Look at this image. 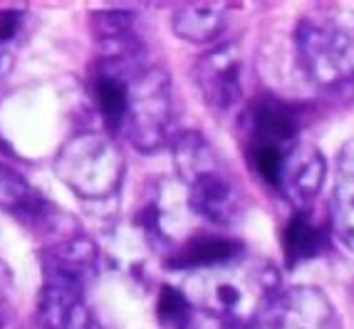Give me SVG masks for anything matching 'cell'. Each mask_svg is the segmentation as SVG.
I'll return each instance as SVG.
<instances>
[{
    "mask_svg": "<svg viewBox=\"0 0 354 329\" xmlns=\"http://www.w3.org/2000/svg\"><path fill=\"white\" fill-rule=\"evenodd\" d=\"M278 294V272L268 263H236L201 270L189 300L211 322L228 329H253L270 300Z\"/></svg>",
    "mask_w": 354,
    "mask_h": 329,
    "instance_id": "1",
    "label": "cell"
},
{
    "mask_svg": "<svg viewBox=\"0 0 354 329\" xmlns=\"http://www.w3.org/2000/svg\"><path fill=\"white\" fill-rule=\"evenodd\" d=\"M174 164L196 216L216 225H230L243 216L245 196L206 136L198 131L178 134L174 139Z\"/></svg>",
    "mask_w": 354,
    "mask_h": 329,
    "instance_id": "2",
    "label": "cell"
},
{
    "mask_svg": "<svg viewBox=\"0 0 354 329\" xmlns=\"http://www.w3.org/2000/svg\"><path fill=\"white\" fill-rule=\"evenodd\" d=\"M97 263L100 250L82 235L53 243L42 253V285L35 307V319L42 329L75 327L87 285L97 275Z\"/></svg>",
    "mask_w": 354,
    "mask_h": 329,
    "instance_id": "3",
    "label": "cell"
},
{
    "mask_svg": "<svg viewBox=\"0 0 354 329\" xmlns=\"http://www.w3.org/2000/svg\"><path fill=\"white\" fill-rule=\"evenodd\" d=\"M295 47L305 75L319 87L354 82V10L317 8L297 23Z\"/></svg>",
    "mask_w": 354,
    "mask_h": 329,
    "instance_id": "4",
    "label": "cell"
},
{
    "mask_svg": "<svg viewBox=\"0 0 354 329\" xmlns=\"http://www.w3.org/2000/svg\"><path fill=\"white\" fill-rule=\"evenodd\" d=\"M124 153L117 141L100 131H80L57 149L55 173L77 198H114L124 181Z\"/></svg>",
    "mask_w": 354,
    "mask_h": 329,
    "instance_id": "5",
    "label": "cell"
},
{
    "mask_svg": "<svg viewBox=\"0 0 354 329\" xmlns=\"http://www.w3.org/2000/svg\"><path fill=\"white\" fill-rule=\"evenodd\" d=\"M174 84L159 65H139L129 75V104H127L124 134L139 151L153 153L174 144Z\"/></svg>",
    "mask_w": 354,
    "mask_h": 329,
    "instance_id": "6",
    "label": "cell"
},
{
    "mask_svg": "<svg viewBox=\"0 0 354 329\" xmlns=\"http://www.w3.org/2000/svg\"><path fill=\"white\" fill-rule=\"evenodd\" d=\"M300 114L275 94H260L248 106V164L270 186H280L285 159L297 147Z\"/></svg>",
    "mask_w": 354,
    "mask_h": 329,
    "instance_id": "7",
    "label": "cell"
},
{
    "mask_svg": "<svg viewBox=\"0 0 354 329\" xmlns=\"http://www.w3.org/2000/svg\"><path fill=\"white\" fill-rule=\"evenodd\" d=\"M253 329H342L327 294L310 285L278 292L263 310Z\"/></svg>",
    "mask_w": 354,
    "mask_h": 329,
    "instance_id": "8",
    "label": "cell"
},
{
    "mask_svg": "<svg viewBox=\"0 0 354 329\" xmlns=\"http://www.w3.org/2000/svg\"><path fill=\"white\" fill-rule=\"evenodd\" d=\"M198 92L213 109H230L243 97V57L236 45H216L196 59Z\"/></svg>",
    "mask_w": 354,
    "mask_h": 329,
    "instance_id": "9",
    "label": "cell"
},
{
    "mask_svg": "<svg viewBox=\"0 0 354 329\" xmlns=\"http://www.w3.org/2000/svg\"><path fill=\"white\" fill-rule=\"evenodd\" d=\"M325 176L327 161L322 151L313 144H297L285 159L278 191L295 206V211H305L322 191Z\"/></svg>",
    "mask_w": 354,
    "mask_h": 329,
    "instance_id": "10",
    "label": "cell"
},
{
    "mask_svg": "<svg viewBox=\"0 0 354 329\" xmlns=\"http://www.w3.org/2000/svg\"><path fill=\"white\" fill-rule=\"evenodd\" d=\"M0 211L28 228H50L57 208L20 171L0 164Z\"/></svg>",
    "mask_w": 354,
    "mask_h": 329,
    "instance_id": "11",
    "label": "cell"
},
{
    "mask_svg": "<svg viewBox=\"0 0 354 329\" xmlns=\"http://www.w3.org/2000/svg\"><path fill=\"white\" fill-rule=\"evenodd\" d=\"M245 247L243 243L223 235H196L189 238L171 255L169 265L176 270H213V267H223V265L236 263L243 258Z\"/></svg>",
    "mask_w": 354,
    "mask_h": 329,
    "instance_id": "12",
    "label": "cell"
},
{
    "mask_svg": "<svg viewBox=\"0 0 354 329\" xmlns=\"http://www.w3.org/2000/svg\"><path fill=\"white\" fill-rule=\"evenodd\" d=\"M332 223L337 235L354 253V141H347L337 159L335 196H332Z\"/></svg>",
    "mask_w": 354,
    "mask_h": 329,
    "instance_id": "13",
    "label": "cell"
},
{
    "mask_svg": "<svg viewBox=\"0 0 354 329\" xmlns=\"http://www.w3.org/2000/svg\"><path fill=\"white\" fill-rule=\"evenodd\" d=\"M327 245V225L322 220L313 216L310 208L305 211H295V216L290 218L288 225H285V258L288 265H300L307 260L317 258Z\"/></svg>",
    "mask_w": 354,
    "mask_h": 329,
    "instance_id": "14",
    "label": "cell"
},
{
    "mask_svg": "<svg viewBox=\"0 0 354 329\" xmlns=\"http://www.w3.org/2000/svg\"><path fill=\"white\" fill-rule=\"evenodd\" d=\"M228 18L221 6H208V3H194V6H183L174 12L171 28L181 40L196 42H213L223 35Z\"/></svg>",
    "mask_w": 354,
    "mask_h": 329,
    "instance_id": "15",
    "label": "cell"
}]
</instances>
